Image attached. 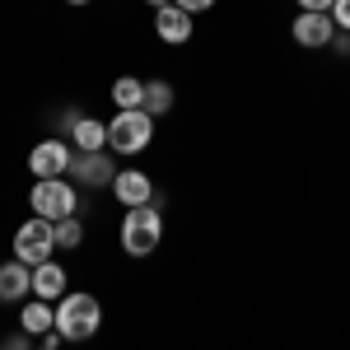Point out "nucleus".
<instances>
[{"label":"nucleus","instance_id":"obj_15","mask_svg":"<svg viewBox=\"0 0 350 350\" xmlns=\"http://www.w3.org/2000/svg\"><path fill=\"white\" fill-rule=\"evenodd\" d=\"M112 98L122 103V112H135L140 103H145V84L126 75V80H117V84H112Z\"/></svg>","mask_w":350,"mask_h":350},{"label":"nucleus","instance_id":"obj_17","mask_svg":"<svg viewBox=\"0 0 350 350\" xmlns=\"http://www.w3.org/2000/svg\"><path fill=\"white\" fill-rule=\"evenodd\" d=\"M52 239H56V247H80V239H84L80 219H75V215L56 219V224H52Z\"/></svg>","mask_w":350,"mask_h":350},{"label":"nucleus","instance_id":"obj_6","mask_svg":"<svg viewBox=\"0 0 350 350\" xmlns=\"http://www.w3.org/2000/svg\"><path fill=\"white\" fill-rule=\"evenodd\" d=\"M28 168H33V178H61V173L70 168V150H66V140H42V145L28 154Z\"/></svg>","mask_w":350,"mask_h":350},{"label":"nucleus","instance_id":"obj_3","mask_svg":"<svg viewBox=\"0 0 350 350\" xmlns=\"http://www.w3.org/2000/svg\"><path fill=\"white\" fill-rule=\"evenodd\" d=\"M150 135H154V117L150 112H117L108 122V145L117 154H140L145 145H150Z\"/></svg>","mask_w":350,"mask_h":350},{"label":"nucleus","instance_id":"obj_25","mask_svg":"<svg viewBox=\"0 0 350 350\" xmlns=\"http://www.w3.org/2000/svg\"><path fill=\"white\" fill-rule=\"evenodd\" d=\"M0 350H5V346H0Z\"/></svg>","mask_w":350,"mask_h":350},{"label":"nucleus","instance_id":"obj_24","mask_svg":"<svg viewBox=\"0 0 350 350\" xmlns=\"http://www.w3.org/2000/svg\"><path fill=\"white\" fill-rule=\"evenodd\" d=\"M42 350H47V346H42Z\"/></svg>","mask_w":350,"mask_h":350},{"label":"nucleus","instance_id":"obj_4","mask_svg":"<svg viewBox=\"0 0 350 350\" xmlns=\"http://www.w3.org/2000/svg\"><path fill=\"white\" fill-rule=\"evenodd\" d=\"M52 219H42V215H33L19 224V234H14V257L19 262H28V267H42V262H52Z\"/></svg>","mask_w":350,"mask_h":350},{"label":"nucleus","instance_id":"obj_23","mask_svg":"<svg viewBox=\"0 0 350 350\" xmlns=\"http://www.w3.org/2000/svg\"><path fill=\"white\" fill-rule=\"evenodd\" d=\"M66 5H89V0H66Z\"/></svg>","mask_w":350,"mask_h":350},{"label":"nucleus","instance_id":"obj_8","mask_svg":"<svg viewBox=\"0 0 350 350\" xmlns=\"http://www.w3.org/2000/svg\"><path fill=\"white\" fill-rule=\"evenodd\" d=\"M112 191H117V201L122 206H150V196H154V183L145 178V173H117L112 178Z\"/></svg>","mask_w":350,"mask_h":350},{"label":"nucleus","instance_id":"obj_5","mask_svg":"<svg viewBox=\"0 0 350 350\" xmlns=\"http://www.w3.org/2000/svg\"><path fill=\"white\" fill-rule=\"evenodd\" d=\"M33 215L52 219V224L75 215V187L61 183V178H38V187H33Z\"/></svg>","mask_w":350,"mask_h":350},{"label":"nucleus","instance_id":"obj_11","mask_svg":"<svg viewBox=\"0 0 350 350\" xmlns=\"http://www.w3.org/2000/svg\"><path fill=\"white\" fill-rule=\"evenodd\" d=\"M28 290H33V271H28V262H10V267H0V299H5V304L24 299Z\"/></svg>","mask_w":350,"mask_h":350},{"label":"nucleus","instance_id":"obj_20","mask_svg":"<svg viewBox=\"0 0 350 350\" xmlns=\"http://www.w3.org/2000/svg\"><path fill=\"white\" fill-rule=\"evenodd\" d=\"M299 5H304V10H308V14H327V10H332V5H336V0H299Z\"/></svg>","mask_w":350,"mask_h":350},{"label":"nucleus","instance_id":"obj_21","mask_svg":"<svg viewBox=\"0 0 350 350\" xmlns=\"http://www.w3.org/2000/svg\"><path fill=\"white\" fill-rule=\"evenodd\" d=\"M5 350H28V341H24V336H19V341H10V346H5Z\"/></svg>","mask_w":350,"mask_h":350},{"label":"nucleus","instance_id":"obj_9","mask_svg":"<svg viewBox=\"0 0 350 350\" xmlns=\"http://www.w3.org/2000/svg\"><path fill=\"white\" fill-rule=\"evenodd\" d=\"M154 33H159L163 42H187L191 38V14L187 10H178V5H168V10H159V19H154Z\"/></svg>","mask_w":350,"mask_h":350},{"label":"nucleus","instance_id":"obj_12","mask_svg":"<svg viewBox=\"0 0 350 350\" xmlns=\"http://www.w3.org/2000/svg\"><path fill=\"white\" fill-rule=\"evenodd\" d=\"M33 295L38 299H61L66 295V271L56 267V262H42V267H33Z\"/></svg>","mask_w":350,"mask_h":350},{"label":"nucleus","instance_id":"obj_13","mask_svg":"<svg viewBox=\"0 0 350 350\" xmlns=\"http://www.w3.org/2000/svg\"><path fill=\"white\" fill-rule=\"evenodd\" d=\"M19 323H24V332H28V336H47V332L56 327V308L47 304V299H33V304H24Z\"/></svg>","mask_w":350,"mask_h":350},{"label":"nucleus","instance_id":"obj_22","mask_svg":"<svg viewBox=\"0 0 350 350\" xmlns=\"http://www.w3.org/2000/svg\"><path fill=\"white\" fill-rule=\"evenodd\" d=\"M150 5H154V10H168V5H173V0H150Z\"/></svg>","mask_w":350,"mask_h":350},{"label":"nucleus","instance_id":"obj_19","mask_svg":"<svg viewBox=\"0 0 350 350\" xmlns=\"http://www.w3.org/2000/svg\"><path fill=\"white\" fill-rule=\"evenodd\" d=\"M173 5H178V10H187V14H201V10H211L215 0H173Z\"/></svg>","mask_w":350,"mask_h":350},{"label":"nucleus","instance_id":"obj_14","mask_svg":"<svg viewBox=\"0 0 350 350\" xmlns=\"http://www.w3.org/2000/svg\"><path fill=\"white\" fill-rule=\"evenodd\" d=\"M70 135H75V145H80L84 154H94V150H103V145H108V126H103V122H94V117H75Z\"/></svg>","mask_w":350,"mask_h":350},{"label":"nucleus","instance_id":"obj_16","mask_svg":"<svg viewBox=\"0 0 350 350\" xmlns=\"http://www.w3.org/2000/svg\"><path fill=\"white\" fill-rule=\"evenodd\" d=\"M168 108H173V89H168V84H145V103H140V112L163 117Z\"/></svg>","mask_w":350,"mask_h":350},{"label":"nucleus","instance_id":"obj_2","mask_svg":"<svg viewBox=\"0 0 350 350\" xmlns=\"http://www.w3.org/2000/svg\"><path fill=\"white\" fill-rule=\"evenodd\" d=\"M163 239V219L154 206H135L126 224H122V247H126V257H150Z\"/></svg>","mask_w":350,"mask_h":350},{"label":"nucleus","instance_id":"obj_10","mask_svg":"<svg viewBox=\"0 0 350 350\" xmlns=\"http://www.w3.org/2000/svg\"><path fill=\"white\" fill-rule=\"evenodd\" d=\"M70 168H75V178H84L89 187H103V183H112V178H117V168H112V159L103 154V150H94V154L75 159Z\"/></svg>","mask_w":350,"mask_h":350},{"label":"nucleus","instance_id":"obj_1","mask_svg":"<svg viewBox=\"0 0 350 350\" xmlns=\"http://www.w3.org/2000/svg\"><path fill=\"white\" fill-rule=\"evenodd\" d=\"M103 323V308H98V299L94 295H61L56 299V332L66 336V341H84V336H94Z\"/></svg>","mask_w":350,"mask_h":350},{"label":"nucleus","instance_id":"obj_18","mask_svg":"<svg viewBox=\"0 0 350 350\" xmlns=\"http://www.w3.org/2000/svg\"><path fill=\"white\" fill-rule=\"evenodd\" d=\"M332 24L350 28V0H336V5H332Z\"/></svg>","mask_w":350,"mask_h":350},{"label":"nucleus","instance_id":"obj_7","mask_svg":"<svg viewBox=\"0 0 350 350\" xmlns=\"http://www.w3.org/2000/svg\"><path fill=\"white\" fill-rule=\"evenodd\" d=\"M336 38V24H332V14H299L295 19V42L299 47H327Z\"/></svg>","mask_w":350,"mask_h":350}]
</instances>
